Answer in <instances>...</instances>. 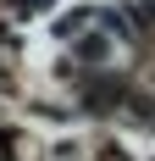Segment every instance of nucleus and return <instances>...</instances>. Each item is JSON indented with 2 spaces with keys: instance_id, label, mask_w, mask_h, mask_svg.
I'll list each match as a JSON object with an SVG mask.
<instances>
[{
  "instance_id": "obj_1",
  "label": "nucleus",
  "mask_w": 155,
  "mask_h": 161,
  "mask_svg": "<svg viewBox=\"0 0 155 161\" xmlns=\"http://www.w3.org/2000/svg\"><path fill=\"white\" fill-rule=\"evenodd\" d=\"M0 161H17V150H11V139L0 133Z\"/></svg>"
}]
</instances>
